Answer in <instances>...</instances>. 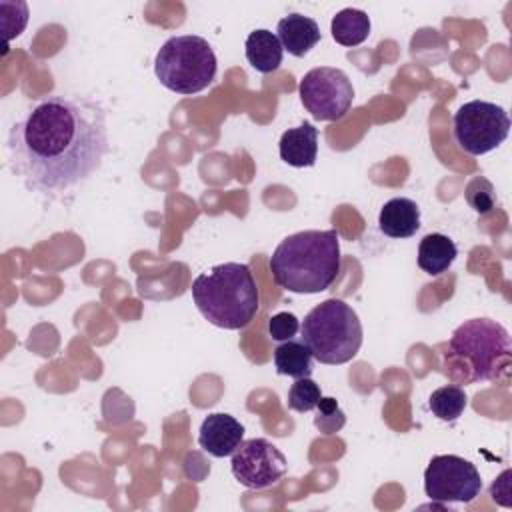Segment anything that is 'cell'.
I'll list each match as a JSON object with an SVG mask.
<instances>
[{
  "mask_svg": "<svg viewBox=\"0 0 512 512\" xmlns=\"http://www.w3.org/2000/svg\"><path fill=\"white\" fill-rule=\"evenodd\" d=\"M286 466L284 454L266 438L242 440L230 460L232 476L250 490L274 486L284 478Z\"/></svg>",
  "mask_w": 512,
  "mask_h": 512,
  "instance_id": "cell-10",
  "label": "cell"
},
{
  "mask_svg": "<svg viewBox=\"0 0 512 512\" xmlns=\"http://www.w3.org/2000/svg\"><path fill=\"white\" fill-rule=\"evenodd\" d=\"M276 32H278L276 36H278L282 48L288 50V54H292L296 58L306 56L320 40V28H318L316 20H312L304 14H298V12L284 16L278 22Z\"/></svg>",
  "mask_w": 512,
  "mask_h": 512,
  "instance_id": "cell-13",
  "label": "cell"
},
{
  "mask_svg": "<svg viewBox=\"0 0 512 512\" xmlns=\"http://www.w3.org/2000/svg\"><path fill=\"white\" fill-rule=\"evenodd\" d=\"M244 48H246V60L250 62V66L262 74H270L278 70L282 64L284 48L278 36L266 28L250 32L244 42Z\"/></svg>",
  "mask_w": 512,
  "mask_h": 512,
  "instance_id": "cell-15",
  "label": "cell"
},
{
  "mask_svg": "<svg viewBox=\"0 0 512 512\" xmlns=\"http://www.w3.org/2000/svg\"><path fill=\"white\" fill-rule=\"evenodd\" d=\"M280 158L294 168H308L316 164L318 156V130L310 122L288 128L278 142Z\"/></svg>",
  "mask_w": 512,
  "mask_h": 512,
  "instance_id": "cell-12",
  "label": "cell"
},
{
  "mask_svg": "<svg viewBox=\"0 0 512 512\" xmlns=\"http://www.w3.org/2000/svg\"><path fill=\"white\" fill-rule=\"evenodd\" d=\"M274 282L294 294H318L336 280L342 256L336 230H302L286 236L270 256Z\"/></svg>",
  "mask_w": 512,
  "mask_h": 512,
  "instance_id": "cell-2",
  "label": "cell"
},
{
  "mask_svg": "<svg viewBox=\"0 0 512 512\" xmlns=\"http://www.w3.org/2000/svg\"><path fill=\"white\" fill-rule=\"evenodd\" d=\"M332 38L342 46H358L370 34V18L364 10L344 8L340 10L330 24Z\"/></svg>",
  "mask_w": 512,
  "mask_h": 512,
  "instance_id": "cell-18",
  "label": "cell"
},
{
  "mask_svg": "<svg viewBox=\"0 0 512 512\" xmlns=\"http://www.w3.org/2000/svg\"><path fill=\"white\" fill-rule=\"evenodd\" d=\"M508 132V112L494 102L470 100L454 114V138L458 146L472 156H482L498 148Z\"/></svg>",
  "mask_w": 512,
  "mask_h": 512,
  "instance_id": "cell-7",
  "label": "cell"
},
{
  "mask_svg": "<svg viewBox=\"0 0 512 512\" xmlns=\"http://www.w3.org/2000/svg\"><path fill=\"white\" fill-rule=\"evenodd\" d=\"M512 344L508 330L490 318L462 322L444 352V374L454 384L500 380L510 370Z\"/></svg>",
  "mask_w": 512,
  "mask_h": 512,
  "instance_id": "cell-3",
  "label": "cell"
},
{
  "mask_svg": "<svg viewBox=\"0 0 512 512\" xmlns=\"http://www.w3.org/2000/svg\"><path fill=\"white\" fill-rule=\"evenodd\" d=\"M456 256H458L456 244L444 234L432 232L420 240L418 266L430 276H440L442 272H446L456 260Z\"/></svg>",
  "mask_w": 512,
  "mask_h": 512,
  "instance_id": "cell-16",
  "label": "cell"
},
{
  "mask_svg": "<svg viewBox=\"0 0 512 512\" xmlns=\"http://www.w3.org/2000/svg\"><path fill=\"white\" fill-rule=\"evenodd\" d=\"M466 392L458 384H446L438 390H434L428 398V408L432 414L444 422H454L462 416L466 408Z\"/></svg>",
  "mask_w": 512,
  "mask_h": 512,
  "instance_id": "cell-19",
  "label": "cell"
},
{
  "mask_svg": "<svg viewBox=\"0 0 512 512\" xmlns=\"http://www.w3.org/2000/svg\"><path fill=\"white\" fill-rule=\"evenodd\" d=\"M6 148L26 190L62 196L90 180L110 152L106 110L84 96H48L12 124Z\"/></svg>",
  "mask_w": 512,
  "mask_h": 512,
  "instance_id": "cell-1",
  "label": "cell"
},
{
  "mask_svg": "<svg viewBox=\"0 0 512 512\" xmlns=\"http://www.w3.org/2000/svg\"><path fill=\"white\" fill-rule=\"evenodd\" d=\"M318 418H316V426L324 432V434H332V432H336L338 428H342V424H344V420H334L332 416H336V414H342V410L338 408V402L334 400V398H320V402H318Z\"/></svg>",
  "mask_w": 512,
  "mask_h": 512,
  "instance_id": "cell-22",
  "label": "cell"
},
{
  "mask_svg": "<svg viewBox=\"0 0 512 512\" xmlns=\"http://www.w3.org/2000/svg\"><path fill=\"white\" fill-rule=\"evenodd\" d=\"M274 368L280 376L308 378L312 374V352L304 342L286 340L274 348Z\"/></svg>",
  "mask_w": 512,
  "mask_h": 512,
  "instance_id": "cell-17",
  "label": "cell"
},
{
  "mask_svg": "<svg viewBox=\"0 0 512 512\" xmlns=\"http://www.w3.org/2000/svg\"><path fill=\"white\" fill-rule=\"evenodd\" d=\"M216 54L208 40L196 34L168 38L154 58L160 84L176 94H196L216 78Z\"/></svg>",
  "mask_w": 512,
  "mask_h": 512,
  "instance_id": "cell-6",
  "label": "cell"
},
{
  "mask_svg": "<svg viewBox=\"0 0 512 512\" xmlns=\"http://www.w3.org/2000/svg\"><path fill=\"white\" fill-rule=\"evenodd\" d=\"M300 330V320L292 312H278L268 318V334L276 342L292 340Z\"/></svg>",
  "mask_w": 512,
  "mask_h": 512,
  "instance_id": "cell-21",
  "label": "cell"
},
{
  "mask_svg": "<svg viewBox=\"0 0 512 512\" xmlns=\"http://www.w3.org/2000/svg\"><path fill=\"white\" fill-rule=\"evenodd\" d=\"M244 440V426L230 414L216 412L202 420L198 444L214 458L232 456Z\"/></svg>",
  "mask_w": 512,
  "mask_h": 512,
  "instance_id": "cell-11",
  "label": "cell"
},
{
  "mask_svg": "<svg viewBox=\"0 0 512 512\" xmlns=\"http://www.w3.org/2000/svg\"><path fill=\"white\" fill-rule=\"evenodd\" d=\"M482 478L476 466L456 454L432 456L424 470V492L432 502L468 504L480 496Z\"/></svg>",
  "mask_w": 512,
  "mask_h": 512,
  "instance_id": "cell-8",
  "label": "cell"
},
{
  "mask_svg": "<svg viewBox=\"0 0 512 512\" xmlns=\"http://www.w3.org/2000/svg\"><path fill=\"white\" fill-rule=\"evenodd\" d=\"M302 342L320 364H346L362 346V324L352 306L328 298L316 304L300 324Z\"/></svg>",
  "mask_w": 512,
  "mask_h": 512,
  "instance_id": "cell-5",
  "label": "cell"
},
{
  "mask_svg": "<svg viewBox=\"0 0 512 512\" xmlns=\"http://www.w3.org/2000/svg\"><path fill=\"white\" fill-rule=\"evenodd\" d=\"M378 228L390 238H410L420 228V208L410 198L388 200L378 214Z\"/></svg>",
  "mask_w": 512,
  "mask_h": 512,
  "instance_id": "cell-14",
  "label": "cell"
},
{
  "mask_svg": "<svg viewBox=\"0 0 512 512\" xmlns=\"http://www.w3.org/2000/svg\"><path fill=\"white\" fill-rule=\"evenodd\" d=\"M322 398L320 386L308 378H296V382L288 390V408L296 412H310L318 406Z\"/></svg>",
  "mask_w": 512,
  "mask_h": 512,
  "instance_id": "cell-20",
  "label": "cell"
},
{
  "mask_svg": "<svg viewBox=\"0 0 512 512\" xmlns=\"http://www.w3.org/2000/svg\"><path fill=\"white\" fill-rule=\"evenodd\" d=\"M192 300L210 324L240 330L256 316L260 294L246 264L224 262L194 278Z\"/></svg>",
  "mask_w": 512,
  "mask_h": 512,
  "instance_id": "cell-4",
  "label": "cell"
},
{
  "mask_svg": "<svg viewBox=\"0 0 512 512\" xmlns=\"http://www.w3.org/2000/svg\"><path fill=\"white\" fill-rule=\"evenodd\" d=\"M304 108L316 120H340L352 106L354 88L340 68L318 66L308 70L298 84Z\"/></svg>",
  "mask_w": 512,
  "mask_h": 512,
  "instance_id": "cell-9",
  "label": "cell"
}]
</instances>
